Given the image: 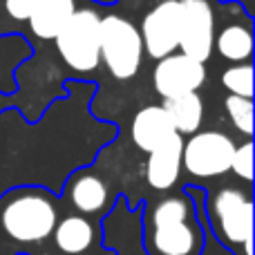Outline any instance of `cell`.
I'll list each match as a JSON object with an SVG mask.
<instances>
[{"instance_id": "1", "label": "cell", "mask_w": 255, "mask_h": 255, "mask_svg": "<svg viewBox=\"0 0 255 255\" xmlns=\"http://www.w3.org/2000/svg\"><path fill=\"white\" fill-rule=\"evenodd\" d=\"M188 195L195 193L188 190ZM204 202L186 195L163 197L141 220L145 255H199L204 249Z\"/></svg>"}, {"instance_id": "2", "label": "cell", "mask_w": 255, "mask_h": 255, "mask_svg": "<svg viewBox=\"0 0 255 255\" xmlns=\"http://www.w3.org/2000/svg\"><path fill=\"white\" fill-rule=\"evenodd\" d=\"M58 222L56 202L38 188L11 190L0 199V238L16 244H38Z\"/></svg>"}, {"instance_id": "3", "label": "cell", "mask_w": 255, "mask_h": 255, "mask_svg": "<svg viewBox=\"0 0 255 255\" xmlns=\"http://www.w3.org/2000/svg\"><path fill=\"white\" fill-rule=\"evenodd\" d=\"M211 235L229 251L253 255V202L240 188H222L204 208Z\"/></svg>"}, {"instance_id": "4", "label": "cell", "mask_w": 255, "mask_h": 255, "mask_svg": "<svg viewBox=\"0 0 255 255\" xmlns=\"http://www.w3.org/2000/svg\"><path fill=\"white\" fill-rule=\"evenodd\" d=\"M99 47L101 58L115 79H132L141 65L143 43L132 22L121 16H106L99 22Z\"/></svg>"}, {"instance_id": "5", "label": "cell", "mask_w": 255, "mask_h": 255, "mask_svg": "<svg viewBox=\"0 0 255 255\" xmlns=\"http://www.w3.org/2000/svg\"><path fill=\"white\" fill-rule=\"evenodd\" d=\"M99 13L90 9L74 11L56 34V47L63 61L76 72H92L101 61L99 47Z\"/></svg>"}, {"instance_id": "6", "label": "cell", "mask_w": 255, "mask_h": 255, "mask_svg": "<svg viewBox=\"0 0 255 255\" xmlns=\"http://www.w3.org/2000/svg\"><path fill=\"white\" fill-rule=\"evenodd\" d=\"M235 143L224 132H195L181 150V163L193 177H220L231 170Z\"/></svg>"}, {"instance_id": "7", "label": "cell", "mask_w": 255, "mask_h": 255, "mask_svg": "<svg viewBox=\"0 0 255 255\" xmlns=\"http://www.w3.org/2000/svg\"><path fill=\"white\" fill-rule=\"evenodd\" d=\"M141 43L152 58L170 56L179 47L181 34V4L179 0L159 2L141 25Z\"/></svg>"}, {"instance_id": "8", "label": "cell", "mask_w": 255, "mask_h": 255, "mask_svg": "<svg viewBox=\"0 0 255 255\" xmlns=\"http://www.w3.org/2000/svg\"><path fill=\"white\" fill-rule=\"evenodd\" d=\"M181 4V54L206 63L213 52L215 31H213V9L206 0H179Z\"/></svg>"}, {"instance_id": "9", "label": "cell", "mask_w": 255, "mask_h": 255, "mask_svg": "<svg viewBox=\"0 0 255 255\" xmlns=\"http://www.w3.org/2000/svg\"><path fill=\"white\" fill-rule=\"evenodd\" d=\"M206 81L204 63L186 56V54H170L159 58V65L154 67V88L163 99L181 97L188 92H197Z\"/></svg>"}, {"instance_id": "10", "label": "cell", "mask_w": 255, "mask_h": 255, "mask_svg": "<svg viewBox=\"0 0 255 255\" xmlns=\"http://www.w3.org/2000/svg\"><path fill=\"white\" fill-rule=\"evenodd\" d=\"M181 150H184V139L181 134H172L166 143L148 152V184L154 190H170L177 184L181 172Z\"/></svg>"}, {"instance_id": "11", "label": "cell", "mask_w": 255, "mask_h": 255, "mask_svg": "<svg viewBox=\"0 0 255 255\" xmlns=\"http://www.w3.org/2000/svg\"><path fill=\"white\" fill-rule=\"evenodd\" d=\"M172 134H177L161 106H148L136 112L132 121V141L143 152H152L161 143H166Z\"/></svg>"}, {"instance_id": "12", "label": "cell", "mask_w": 255, "mask_h": 255, "mask_svg": "<svg viewBox=\"0 0 255 255\" xmlns=\"http://www.w3.org/2000/svg\"><path fill=\"white\" fill-rule=\"evenodd\" d=\"M54 244L61 253L65 255H83L92 249L94 240H97L99 231L94 224L83 215H70L65 220L56 222L52 231Z\"/></svg>"}, {"instance_id": "13", "label": "cell", "mask_w": 255, "mask_h": 255, "mask_svg": "<svg viewBox=\"0 0 255 255\" xmlns=\"http://www.w3.org/2000/svg\"><path fill=\"white\" fill-rule=\"evenodd\" d=\"M163 110L177 134H195L202 126L204 117V103L197 92H188L181 97L163 99Z\"/></svg>"}, {"instance_id": "14", "label": "cell", "mask_w": 255, "mask_h": 255, "mask_svg": "<svg viewBox=\"0 0 255 255\" xmlns=\"http://www.w3.org/2000/svg\"><path fill=\"white\" fill-rule=\"evenodd\" d=\"M74 11V0H40V4L29 16L31 31L45 40L56 38L61 27Z\"/></svg>"}, {"instance_id": "15", "label": "cell", "mask_w": 255, "mask_h": 255, "mask_svg": "<svg viewBox=\"0 0 255 255\" xmlns=\"http://www.w3.org/2000/svg\"><path fill=\"white\" fill-rule=\"evenodd\" d=\"M70 202L83 215H97L110 202L108 186L97 175H81L70 186Z\"/></svg>"}, {"instance_id": "16", "label": "cell", "mask_w": 255, "mask_h": 255, "mask_svg": "<svg viewBox=\"0 0 255 255\" xmlns=\"http://www.w3.org/2000/svg\"><path fill=\"white\" fill-rule=\"evenodd\" d=\"M217 52L229 61H244L251 56L253 49V38L251 31L242 25H231L226 29H222V34L215 40Z\"/></svg>"}, {"instance_id": "17", "label": "cell", "mask_w": 255, "mask_h": 255, "mask_svg": "<svg viewBox=\"0 0 255 255\" xmlns=\"http://www.w3.org/2000/svg\"><path fill=\"white\" fill-rule=\"evenodd\" d=\"M226 112H229L233 126L247 136L253 134V101L244 97H235L231 94L226 99Z\"/></svg>"}, {"instance_id": "18", "label": "cell", "mask_w": 255, "mask_h": 255, "mask_svg": "<svg viewBox=\"0 0 255 255\" xmlns=\"http://www.w3.org/2000/svg\"><path fill=\"white\" fill-rule=\"evenodd\" d=\"M222 81H224V85L235 97H244V99L253 97V67L251 65L229 67L224 72V76H222Z\"/></svg>"}, {"instance_id": "19", "label": "cell", "mask_w": 255, "mask_h": 255, "mask_svg": "<svg viewBox=\"0 0 255 255\" xmlns=\"http://www.w3.org/2000/svg\"><path fill=\"white\" fill-rule=\"evenodd\" d=\"M231 170L244 181L253 179V143L251 141L235 148L233 159H231Z\"/></svg>"}, {"instance_id": "20", "label": "cell", "mask_w": 255, "mask_h": 255, "mask_svg": "<svg viewBox=\"0 0 255 255\" xmlns=\"http://www.w3.org/2000/svg\"><path fill=\"white\" fill-rule=\"evenodd\" d=\"M40 4V0H4V7H7L9 16L16 18V20H29L31 11Z\"/></svg>"}, {"instance_id": "21", "label": "cell", "mask_w": 255, "mask_h": 255, "mask_svg": "<svg viewBox=\"0 0 255 255\" xmlns=\"http://www.w3.org/2000/svg\"><path fill=\"white\" fill-rule=\"evenodd\" d=\"M199 255H235L233 251H229L224 244H220L215 238H213L208 226H206V220H204V249Z\"/></svg>"}, {"instance_id": "22", "label": "cell", "mask_w": 255, "mask_h": 255, "mask_svg": "<svg viewBox=\"0 0 255 255\" xmlns=\"http://www.w3.org/2000/svg\"><path fill=\"white\" fill-rule=\"evenodd\" d=\"M97 255H115V253H112L110 249H106V251H103V253H97Z\"/></svg>"}]
</instances>
